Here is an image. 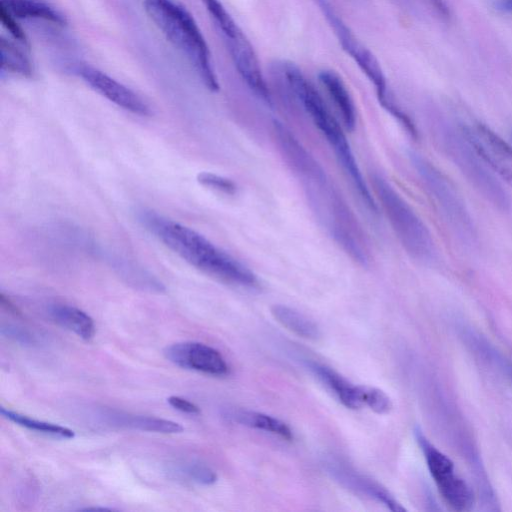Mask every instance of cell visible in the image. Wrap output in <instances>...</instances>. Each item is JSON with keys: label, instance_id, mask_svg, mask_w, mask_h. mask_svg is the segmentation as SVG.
<instances>
[{"label": "cell", "instance_id": "obj_30", "mask_svg": "<svg viewBox=\"0 0 512 512\" xmlns=\"http://www.w3.org/2000/svg\"><path fill=\"white\" fill-rule=\"evenodd\" d=\"M435 9L445 18L450 15L449 9L443 0H430Z\"/></svg>", "mask_w": 512, "mask_h": 512}, {"label": "cell", "instance_id": "obj_26", "mask_svg": "<svg viewBox=\"0 0 512 512\" xmlns=\"http://www.w3.org/2000/svg\"><path fill=\"white\" fill-rule=\"evenodd\" d=\"M197 179L203 186L226 194H234L237 190L236 184L231 179L214 173L202 172L198 174Z\"/></svg>", "mask_w": 512, "mask_h": 512}, {"label": "cell", "instance_id": "obj_15", "mask_svg": "<svg viewBox=\"0 0 512 512\" xmlns=\"http://www.w3.org/2000/svg\"><path fill=\"white\" fill-rule=\"evenodd\" d=\"M101 416L113 426L166 434L183 431V427L174 421L152 416L132 415L111 410L104 412Z\"/></svg>", "mask_w": 512, "mask_h": 512}, {"label": "cell", "instance_id": "obj_21", "mask_svg": "<svg viewBox=\"0 0 512 512\" xmlns=\"http://www.w3.org/2000/svg\"><path fill=\"white\" fill-rule=\"evenodd\" d=\"M0 55L3 71L23 77L33 75V66L27 55L16 44L3 36L0 39Z\"/></svg>", "mask_w": 512, "mask_h": 512}, {"label": "cell", "instance_id": "obj_18", "mask_svg": "<svg viewBox=\"0 0 512 512\" xmlns=\"http://www.w3.org/2000/svg\"><path fill=\"white\" fill-rule=\"evenodd\" d=\"M223 416L240 425L264 430L286 440H291L293 438L292 431L288 425L270 415L246 409L228 408L223 411Z\"/></svg>", "mask_w": 512, "mask_h": 512}, {"label": "cell", "instance_id": "obj_31", "mask_svg": "<svg viewBox=\"0 0 512 512\" xmlns=\"http://www.w3.org/2000/svg\"><path fill=\"white\" fill-rule=\"evenodd\" d=\"M111 510L112 509L105 508V507H87V508L80 509L79 511H83V512H104V511H111Z\"/></svg>", "mask_w": 512, "mask_h": 512}, {"label": "cell", "instance_id": "obj_3", "mask_svg": "<svg viewBox=\"0 0 512 512\" xmlns=\"http://www.w3.org/2000/svg\"><path fill=\"white\" fill-rule=\"evenodd\" d=\"M373 185L381 207L407 253L420 261L431 260L435 252L434 243L422 220L382 176L375 175Z\"/></svg>", "mask_w": 512, "mask_h": 512}, {"label": "cell", "instance_id": "obj_12", "mask_svg": "<svg viewBox=\"0 0 512 512\" xmlns=\"http://www.w3.org/2000/svg\"><path fill=\"white\" fill-rule=\"evenodd\" d=\"M273 131L285 161L300 181L324 171L283 123L274 120Z\"/></svg>", "mask_w": 512, "mask_h": 512}, {"label": "cell", "instance_id": "obj_22", "mask_svg": "<svg viewBox=\"0 0 512 512\" xmlns=\"http://www.w3.org/2000/svg\"><path fill=\"white\" fill-rule=\"evenodd\" d=\"M0 412L10 421L30 430L67 439L73 438L75 436V433L67 427L33 419L18 412L5 409L4 407H1Z\"/></svg>", "mask_w": 512, "mask_h": 512}, {"label": "cell", "instance_id": "obj_2", "mask_svg": "<svg viewBox=\"0 0 512 512\" xmlns=\"http://www.w3.org/2000/svg\"><path fill=\"white\" fill-rule=\"evenodd\" d=\"M144 9L166 39L193 65L203 84L219 90L211 54L205 38L191 14L174 0H144Z\"/></svg>", "mask_w": 512, "mask_h": 512}, {"label": "cell", "instance_id": "obj_27", "mask_svg": "<svg viewBox=\"0 0 512 512\" xmlns=\"http://www.w3.org/2000/svg\"><path fill=\"white\" fill-rule=\"evenodd\" d=\"M1 334L26 346H32L37 342L36 337L29 330L12 324L2 325Z\"/></svg>", "mask_w": 512, "mask_h": 512}, {"label": "cell", "instance_id": "obj_5", "mask_svg": "<svg viewBox=\"0 0 512 512\" xmlns=\"http://www.w3.org/2000/svg\"><path fill=\"white\" fill-rule=\"evenodd\" d=\"M415 437L442 498L453 510L469 511L474 504V495L465 480L455 472L454 463L419 429L415 430Z\"/></svg>", "mask_w": 512, "mask_h": 512}, {"label": "cell", "instance_id": "obj_24", "mask_svg": "<svg viewBox=\"0 0 512 512\" xmlns=\"http://www.w3.org/2000/svg\"><path fill=\"white\" fill-rule=\"evenodd\" d=\"M201 1L205 5L218 28L221 30L224 38H230L240 30L236 22L219 0Z\"/></svg>", "mask_w": 512, "mask_h": 512}, {"label": "cell", "instance_id": "obj_10", "mask_svg": "<svg viewBox=\"0 0 512 512\" xmlns=\"http://www.w3.org/2000/svg\"><path fill=\"white\" fill-rule=\"evenodd\" d=\"M233 63L249 89L266 105L272 106V97L262 74L257 54L240 29L233 37L225 39Z\"/></svg>", "mask_w": 512, "mask_h": 512}, {"label": "cell", "instance_id": "obj_7", "mask_svg": "<svg viewBox=\"0 0 512 512\" xmlns=\"http://www.w3.org/2000/svg\"><path fill=\"white\" fill-rule=\"evenodd\" d=\"M461 131L489 168L512 186V147L482 123L467 125Z\"/></svg>", "mask_w": 512, "mask_h": 512}, {"label": "cell", "instance_id": "obj_6", "mask_svg": "<svg viewBox=\"0 0 512 512\" xmlns=\"http://www.w3.org/2000/svg\"><path fill=\"white\" fill-rule=\"evenodd\" d=\"M410 158L417 173L440 205L447 219L463 233H471L470 216L463 201L448 179L422 156L411 153Z\"/></svg>", "mask_w": 512, "mask_h": 512}, {"label": "cell", "instance_id": "obj_11", "mask_svg": "<svg viewBox=\"0 0 512 512\" xmlns=\"http://www.w3.org/2000/svg\"><path fill=\"white\" fill-rule=\"evenodd\" d=\"M329 473L344 487L385 505L391 511L401 512L405 508L379 483L357 472L352 467L338 460H329Z\"/></svg>", "mask_w": 512, "mask_h": 512}, {"label": "cell", "instance_id": "obj_28", "mask_svg": "<svg viewBox=\"0 0 512 512\" xmlns=\"http://www.w3.org/2000/svg\"><path fill=\"white\" fill-rule=\"evenodd\" d=\"M0 21L2 23V26L9 32V34L17 40L19 43H21L24 46H28V39L23 31V29L20 27V25L17 23L15 17L10 14L5 8L0 6Z\"/></svg>", "mask_w": 512, "mask_h": 512}, {"label": "cell", "instance_id": "obj_1", "mask_svg": "<svg viewBox=\"0 0 512 512\" xmlns=\"http://www.w3.org/2000/svg\"><path fill=\"white\" fill-rule=\"evenodd\" d=\"M137 218L150 233L196 268L232 284H258L253 271L197 231L148 209L138 210Z\"/></svg>", "mask_w": 512, "mask_h": 512}, {"label": "cell", "instance_id": "obj_16", "mask_svg": "<svg viewBox=\"0 0 512 512\" xmlns=\"http://www.w3.org/2000/svg\"><path fill=\"white\" fill-rule=\"evenodd\" d=\"M0 6L15 18L41 19L60 26L67 24L66 16L46 0H0Z\"/></svg>", "mask_w": 512, "mask_h": 512}, {"label": "cell", "instance_id": "obj_8", "mask_svg": "<svg viewBox=\"0 0 512 512\" xmlns=\"http://www.w3.org/2000/svg\"><path fill=\"white\" fill-rule=\"evenodd\" d=\"M76 72L93 90L117 106L140 116L151 115V108L142 97L104 72L86 64L78 65Z\"/></svg>", "mask_w": 512, "mask_h": 512}, {"label": "cell", "instance_id": "obj_20", "mask_svg": "<svg viewBox=\"0 0 512 512\" xmlns=\"http://www.w3.org/2000/svg\"><path fill=\"white\" fill-rule=\"evenodd\" d=\"M270 311L278 323L297 336L308 340H316L320 337L318 325L298 310L286 305L275 304Z\"/></svg>", "mask_w": 512, "mask_h": 512}, {"label": "cell", "instance_id": "obj_19", "mask_svg": "<svg viewBox=\"0 0 512 512\" xmlns=\"http://www.w3.org/2000/svg\"><path fill=\"white\" fill-rule=\"evenodd\" d=\"M313 1L318 5L319 9L323 13L343 50L356 62L364 54L367 48L358 42L350 28L337 14L328 0Z\"/></svg>", "mask_w": 512, "mask_h": 512}, {"label": "cell", "instance_id": "obj_29", "mask_svg": "<svg viewBox=\"0 0 512 512\" xmlns=\"http://www.w3.org/2000/svg\"><path fill=\"white\" fill-rule=\"evenodd\" d=\"M167 401L170 406H172L173 408H175L176 410H179L181 412L188 413V414H197L200 412V409L197 405H195L194 403H192L186 399H183L181 397L170 396L167 399Z\"/></svg>", "mask_w": 512, "mask_h": 512}, {"label": "cell", "instance_id": "obj_25", "mask_svg": "<svg viewBox=\"0 0 512 512\" xmlns=\"http://www.w3.org/2000/svg\"><path fill=\"white\" fill-rule=\"evenodd\" d=\"M364 406L378 414H386L392 408V402L388 395L375 387L364 386Z\"/></svg>", "mask_w": 512, "mask_h": 512}, {"label": "cell", "instance_id": "obj_9", "mask_svg": "<svg viewBox=\"0 0 512 512\" xmlns=\"http://www.w3.org/2000/svg\"><path fill=\"white\" fill-rule=\"evenodd\" d=\"M164 355L170 362L183 369L214 376L228 373L229 367L216 349L199 342H179L167 346Z\"/></svg>", "mask_w": 512, "mask_h": 512}, {"label": "cell", "instance_id": "obj_17", "mask_svg": "<svg viewBox=\"0 0 512 512\" xmlns=\"http://www.w3.org/2000/svg\"><path fill=\"white\" fill-rule=\"evenodd\" d=\"M48 314L57 324L72 331L84 340H90L95 334L93 319L84 311L68 304H52Z\"/></svg>", "mask_w": 512, "mask_h": 512}, {"label": "cell", "instance_id": "obj_4", "mask_svg": "<svg viewBox=\"0 0 512 512\" xmlns=\"http://www.w3.org/2000/svg\"><path fill=\"white\" fill-rule=\"evenodd\" d=\"M445 143L451 158L480 193L498 208L508 209L510 206L508 193L462 131L456 134L452 131L447 132Z\"/></svg>", "mask_w": 512, "mask_h": 512}, {"label": "cell", "instance_id": "obj_13", "mask_svg": "<svg viewBox=\"0 0 512 512\" xmlns=\"http://www.w3.org/2000/svg\"><path fill=\"white\" fill-rule=\"evenodd\" d=\"M311 372L350 409L364 407V386L354 385L332 368L315 362L307 361Z\"/></svg>", "mask_w": 512, "mask_h": 512}, {"label": "cell", "instance_id": "obj_23", "mask_svg": "<svg viewBox=\"0 0 512 512\" xmlns=\"http://www.w3.org/2000/svg\"><path fill=\"white\" fill-rule=\"evenodd\" d=\"M173 473L187 480L203 485H211L216 482L217 474L209 466L198 461H184L173 467Z\"/></svg>", "mask_w": 512, "mask_h": 512}, {"label": "cell", "instance_id": "obj_14", "mask_svg": "<svg viewBox=\"0 0 512 512\" xmlns=\"http://www.w3.org/2000/svg\"><path fill=\"white\" fill-rule=\"evenodd\" d=\"M318 79L338 110L345 128L353 131L356 126V108L341 77L326 69L320 71Z\"/></svg>", "mask_w": 512, "mask_h": 512}]
</instances>
